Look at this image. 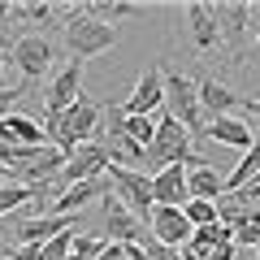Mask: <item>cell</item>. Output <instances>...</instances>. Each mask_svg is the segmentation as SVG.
Masks as SVG:
<instances>
[{"instance_id":"cell-1","label":"cell","mask_w":260,"mask_h":260,"mask_svg":"<svg viewBox=\"0 0 260 260\" xmlns=\"http://www.w3.org/2000/svg\"><path fill=\"white\" fill-rule=\"evenodd\" d=\"M65 48H70V56L74 61H91V56H104L113 52V48L121 44V26H109V22L91 18L87 13V5H65Z\"/></svg>"},{"instance_id":"cell-2","label":"cell","mask_w":260,"mask_h":260,"mask_svg":"<svg viewBox=\"0 0 260 260\" xmlns=\"http://www.w3.org/2000/svg\"><path fill=\"white\" fill-rule=\"evenodd\" d=\"M191 139H195V135L178 117H169V113H165V117H156V139H152V148H148V174H160L165 165L204 169L208 160L191 148Z\"/></svg>"},{"instance_id":"cell-3","label":"cell","mask_w":260,"mask_h":260,"mask_svg":"<svg viewBox=\"0 0 260 260\" xmlns=\"http://www.w3.org/2000/svg\"><path fill=\"white\" fill-rule=\"evenodd\" d=\"M95 126H100V104L83 91V100L74 104L70 113H44V130H48V143L61 152H74L83 143H91Z\"/></svg>"},{"instance_id":"cell-4","label":"cell","mask_w":260,"mask_h":260,"mask_svg":"<svg viewBox=\"0 0 260 260\" xmlns=\"http://www.w3.org/2000/svg\"><path fill=\"white\" fill-rule=\"evenodd\" d=\"M165 104H169V117H178L191 135H204L208 130V117L200 109V83H191L178 70H165Z\"/></svg>"},{"instance_id":"cell-5","label":"cell","mask_w":260,"mask_h":260,"mask_svg":"<svg viewBox=\"0 0 260 260\" xmlns=\"http://www.w3.org/2000/svg\"><path fill=\"white\" fill-rule=\"evenodd\" d=\"M109 182H113V195H117L139 221H152L156 200H152V174L148 169H130V165H117V160H113L109 165Z\"/></svg>"},{"instance_id":"cell-6","label":"cell","mask_w":260,"mask_h":260,"mask_svg":"<svg viewBox=\"0 0 260 260\" xmlns=\"http://www.w3.org/2000/svg\"><path fill=\"white\" fill-rule=\"evenodd\" d=\"M52 56H56V48H52V39H44V35H18L9 44V65L22 74V87L39 83V78L52 70Z\"/></svg>"},{"instance_id":"cell-7","label":"cell","mask_w":260,"mask_h":260,"mask_svg":"<svg viewBox=\"0 0 260 260\" xmlns=\"http://www.w3.org/2000/svg\"><path fill=\"white\" fill-rule=\"evenodd\" d=\"M78 100H83V61H70V65H61V70L48 78L44 113H70Z\"/></svg>"},{"instance_id":"cell-8","label":"cell","mask_w":260,"mask_h":260,"mask_svg":"<svg viewBox=\"0 0 260 260\" xmlns=\"http://www.w3.org/2000/svg\"><path fill=\"white\" fill-rule=\"evenodd\" d=\"M109 165H113V152L104 143H83V148L70 152V165H65L61 182L74 186V182H95V178H109Z\"/></svg>"},{"instance_id":"cell-9","label":"cell","mask_w":260,"mask_h":260,"mask_svg":"<svg viewBox=\"0 0 260 260\" xmlns=\"http://www.w3.org/2000/svg\"><path fill=\"white\" fill-rule=\"evenodd\" d=\"M160 104H165V65H148L139 74V83H135V91L121 100V109L130 117H152Z\"/></svg>"},{"instance_id":"cell-10","label":"cell","mask_w":260,"mask_h":260,"mask_svg":"<svg viewBox=\"0 0 260 260\" xmlns=\"http://www.w3.org/2000/svg\"><path fill=\"white\" fill-rule=\"evenodd\" d=\"M70 230H78V217H22L13 225V247H44Z\"/></svg>"},{"instance_id":"cell-11","label":"cell","mask_w":260,"mask_h":260,"mask_svg":"<svg viewBox=\"0 0 260 260\" xmlns=\"http://www.w3.org/2000/svg\"><path fill=\"white\" fill-rule=\"evenodd\" d=\"M186 30H191L195 52H213V48H221L217 5H208V0H191V5H186Z\"/></svg>"},{"instance_id":"cell-12","label":"cell","mask_w":260,"mask_h":260,"mask_svg":"<svg viewBox=\"0 0 260 260\" xmlns=\"http://www.w3.org/2000/svg\"><path fill=\"white\" fill-rule=\"evenodd\" d=\"M148 230H152V239H156V243H165V247L182 251L186 243H191L195 225L186 221V213H182V208H165V204H156V208H152V221H148Z\"/></svg>"},{"instance_id":"cell-13","label":"cell","mask_w":260,"mask_h":260,"mask_svg":"<svg viewBox=\"0 0 260 260\" xmlns=\"http://www.w3.org/2000/svg\"><path fill=\"white\" fill-rule=\"evenodd\" d=\"M186 165H165L160 174H152V200L165 208H186L191 204V186H186Z\"/></svg>"},{"instance_id":"cell-14","label":"cell","mask_w":260,"mask_h":260,"mask_svg":"<svg viewBox=\"0 0 260 260\" xmlns=\"http://www.w3.org/2000/svg\"><path fill=\"white\" fill-rule=\"evenodd\" d=\"M104 230H109V243H143V239H148L143 221L130 213L126 204H121L117 195H109V200H104Z\"/></svg>"},{"instance_id":"cell-15","label":"cell","mask_w":260,"mask_h":260,"mask_svg":"<svg viewBox=\"0 0 260 260\" xmlns=\"http://www.w3.org/2000/svg\"><path fill=\"white\" fill-rule=\"evenodd\" d=\"M217 22H221V44H230L239 52L251 30V5L247 0H225V5H217Z\"/></svg>"},{"instance_id":"cell-16","label":"cell","mask_w":260,"mask_h":260,"mask_svg":"<svg viewBox=\"0 0 260 260\" xmlns=\"http://www.w3.org/2000/svg\"><path fill=\"white\" fill-rule=\"evenodd\" d=\"M0 139H5V148H48V130L35 117L9 113V117L0 121Z\"/></svg>"},{"instance_id":"cell-17","label":"cell","mask_w":260,"mask_h":260,"mask_svg":"<svg viewBox=\"0 0 260 260\" xmlns=\"http://www.w3.org/2000/svg\"><path fill=\"white\" fill-rule=\"evenodd\" d=\"M243 104H247V100H239V95H234L217 74L200 83V109H204L208 121H217V117H234V109H243Z\"/></svg>"},{"instance_id":"cell-18","label":"cell","mask_w":260,"mask_h":260,"mask_svg":"<svg viewBox=\"0 0 260 260\" xmlns=\"http://www.w3.org/2000/svg\"><path fill=\"white\" fill-rule=\"evenodd\" d=\"M204 139L221 143V148H239V152H251V148H256V139H260V130H251L247 121H239V117H217V121H208Z\"/></svg>"},{"instance_id":"cell-19","label":"cell","mask_w":260,"mask_h":260,"mask_svg":"<svg viewBox=\"0 0 260 260\" xmlns=\"http://www.w3.org/2000/svg\"><path fill=\"white\" fill-rule=\"evenodd\" d=\"M186 186H191V200H221L225 195V174H217L213 165H204V169H191L186 174Z\"/></svg>"},{"instance_id":"cell-20","label":"cell","mask_w":260,"mask_h":260,"mask_svg":"<svg viewBox=\"0 0 260 260\" xmlns=\"http://www.w3.org/2000/svg\"><path fill=\"white\" fill-rule=\"evenodd\" d=\"M87 13L100 22H109V26H117V22L126 18H139L143 5H135V0H87Z\"/></svg>"},{"instance_id":"cell-21","label":"cell","mask_w":260,"mask_h":260,"mask_svg":"<svg viewBox=\"0 0 260 260\" xmlns=\"http://www.w3.org/2000/svg\"><path fill=\"white\" fill-rule=\"evenodd\" d=\"M256 178H260V139H256V148L243 152V160L225 174V195H230V191H243V186L256 182Z\"/></svg>"},{"instance_id":"cell-22","label":"cell","mask_w":260,"mask_h":260,"mask_svg":"<svg viewBox=\"0 0 260 260\" xmlns=\"http://www.w3.org/2000/svg\"><path fill=\"white\" fill-rule=\"evenodd\" d=\"M13 18L39 22V26H65V5H48V0H35V5H13Z\"/></svg>"},{"instance_id":"cell-23","label":"cell","mask_w":260,"mask_h":260,"mask_svg":"<svg viewBox=\"0 0 260 260\" xmlns=\"http://www.w3.org/2000/svg\"><path fill=\"white\" fill-rule=\"evenodd\" d=\"M217 243H234V234H230V225H204V230H195L191 234V243H186V247L195 251V256H204V251H213Z\"/></svg>"},{"instance_id":"cell-24","label":"cell","mask_w":260,"mask_h":260,"mask_svg":"<svg viewBox=\"0 0 260 260\" xmlns=\"http://www.w3.org/2000/svg\"><path fill=\"white\" fill-rule=\"evenodd\" d=\"M39 186H22V182H9V186H0V217H9L13 208H22L26 200H39Z\"/></svg>"},{"instance_id":"cell-25","label":"cell","mask_w":260,"mask_h":260,"mask_svg":"<svg viewBox=\"0 0 260 260\" xmlns=\"http://www.w3.org/2000/svg\"><path fill=\"white\" fill-rule=\"evenodd\" d=\"M182 213H186V221H191L195 230H204V225H217V221H221V217H217V204H213V200H191Z\"/></svg>"},{"instance_id":"cell-26","label":"cell","mask_w":260,"mask_h":260,"mask_svg":"<svg viewBox=\"0 0 260 260\" xmlns=\"http://www.w3.org/2000/svg\"><path fill=\"white\" fill-rule=\"evenodd\" d=\"M126 135L139 148H152V139H156V117H130L126 113Z\"/></svg>"},{"instance_id":"cell-27","label":"cell","mask_w":260,"mask_h":260,"mask_svg":"<svg viewBox=\"0 0 260 260\" xmlns=\"http://www.w3.org/2000/svg\"><path fill=\"white\" fill-rule=\"evenodd\" d=\"M104 247H109V239H100V234H78L74 239V260H95Z\"/></svg>"},{"instance_id":"cell-28","label":"cell","mask_w":260,"mask_h":260,"mask_svg":"<svg viewBox=\"0 0 260 260\" xmlns=\"http://www.w3.org/2000/svg\"><path fill=\"white\" fill-rule=\"evenodd\" d=\"M22 95H26V87H5V91H0V121L13 113V104H18Z\"/></svg>"},{"instance_id":"cell-29","label":"cell","mask_w":260,"mask_h":260,"mask_svg":"<svg viewBox=\"0 0 260 260\" xmlns=\"http://www.w3.org/2000/svg\"><path fill=\"white\" fill-rule=\"evenodd\" d=\"M204 260H234V243H217L213 251H204Z\"/></svg>"},{"instance_id":"cell-30","label":"cell","mask_w":260,"mask_h":260,"mask_svg":"<svg viewBox=\"0 0 260 260\" xmlns=\"http://www.w3.org/2000/svg\"><path fill=\"white\" fill-rule=\"evenodd\" d=\"M5 260H39V247H9Z\"/></svg>"},{"instance_id":"cell-31","label":"cell","mask_w":260,"mask_h":260,"mask_svg":"<svg viewBox=\"0 0 260 260\" xmlns=\"http://www.w3.org/2000/svg\"><path fill=\"white\" fill-rule=\"evenodd\" d=\"M95 260H126V243H109V247H104Z\"/></svg>"},{"instance_id":"cell-32","label":"cell","mask_w":260,"mask_h":260,"mask_svg":"<svg viewBox=\"0 0 260 260\" xmlns=\"http://www.w3.org/2000/svg\"><path fill=\"white\" fill-rule=\"evenodd\" d=\"M0 186H9V165L0 160Z\"/></svg>"},{"instance_id":"cell-33","label":"cell","mask_w":260,"mask_h":260,"mask_svg":"<svg viewBox=\"0 0 260 260\" xmlns=\"http://www.w3.org/2000/svg\"><path fill=\"white\" fill-rule=\"evenodd\" d=\"M13 18V5H0V22H9Z\"/></svg>"},{"instance_id":"cell-34","label":"cell","mask_w":260,"mask_h":260,"mask_svg":"<svg viewBox=\"0 0 260 260\" xmlns=\"http://www.w3.org/2000/svg\"><path fill=\"white\" fill-rule=\"evenodd\" d=\"M247 109H251V113H256V117H260V100H247Z\"/></svg>"},{"instance_id":"cell-35","label":"cell","mask_w":260,"mask_h":260,"mask_svg":"<svg viewBox=\"0 0 260 260\" xmlns=\"http://www.w3.org/2000/svg\"><path fill=\"white\" fill-rule=\"evenodd\" d=\"M251 256H256V260H260V243H256V247H251Z\"/></svg>"},{"instance_id":"cell-36","label":"cell","mask_w":260,"mask_h":260,"mask_svg":"<svg viewBox=\"0 0 260 260\" xmlns=\"http://www.w3.org/2000/svg\"><path fill=\"white\" fill-rule=\"evenodd\" d=\"M5 87H9V83H5V74H0V91H5Z\"/></svg>"},{"instance_id":"cell-37","label":"cell","mask_w":260,"mask_h":260,"mask_svg":"<svg viewBox=\"0 0 260 260\" xmlns=\"http://www.w3.org/2000/svg\"><path fill=\"white\" fill-rule=\"evenodd\" d=\"M0 65H5V52H0Z\"/></svg>"},{"instance_id":"cell-38","label":"cell","mask_w":260,"mask_h":260,"mask_svg":"<svg viewBox=\"0 0 260 260\" xmlns=\"http://www.w3.org/2000/svg\"><path fill=\"white\" fill-rule=\"evenodd\" d=\"M256 52H260V39H256Z\"/></svg>"},{"instance_id":"cell-39","label":"cell","mask_w":260,"mask_h":260,"mask_svg":"<svg viewBox=\"0 0 260 260\" xmlns=\"http://www.w3.org/2000/svg\"><path fill=\"white\" fill-rule=\"evenodd\" d=\"M0 148H5V139H0Z\"/></svg>"},{"instance_id":"cell-40","label":"cell","mask_w":260,"mask_h":260,"mask_svg":"<svg viewBox=\"0 0 260 260\" xmlns=\"http://www.w3.org/2000/svg\"><path fill=\"white\" fill-rule=\"evenodd\" d=\"M251 260H256V256H251Z\"/></svg>"},{"instance_id":"cell-41","label":"cell","mask_w":260,"mask_h":260,"mask_svg":"<svg viewBox=\"0 0 260 260\" xmlns=\"http://www.w3.org/2000/svg\"><path fill=\"white\" fill-rule=\"evenodd\" d=\"M70 260H74V256H70Z\"/></svg>"}]
</instances>
